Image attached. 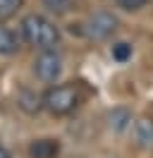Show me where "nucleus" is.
Instances as JSON below:
<instances>
[{"label":"nucleus","instance_id":"1","mask_svg":"<svg viewBox=\"0 0 153 158\" xmlns=\"http://www.w3.org/2000/svg\"><path fill=\"white\" fill-rule=\"evenodd\" d=\"M19 31H22L24 41L36 50H53L60 46V29L46 15H36V12L27 15L19 22Z\"/></svg>","mask_w":153,"mask_h":158},{"label":"nucleus","instance_id":"2","mask_svg":"<svg viewBox=\"0 0 153 158\" xmlns=\"http://www.w3.org/2000/svg\"><path fill=\"white\" fill-rule=\"evenodd\" d=\"M81 103V94L74 84H57L41 96V108H46L50 115H69Z\"/></svg>","mask_w":153,"mask_h":158},{"label":"nucleus","instance_id":"3","mask_svg":"<svg viewBox=\"0 0 153 158\" xmlns=\"http://www.w3.org/2000/svg\"><path fill=\"white\" fill-rule=\"evenodd\" d=\"M117 24H120V22H117V17H115L113 12L98 10L81 24V34H84L89 41H105L117 31Z\"/></svg>","mask_w":153,"mask_h":158},{"label":"nucleus","instance_id":"4","mask_svg":"<svg viewBox=\"0 0 153 158\" xmlns=\"http://www.w3.org/2000/svg\"><path fill=\"white\" fill-rule=\"evenodd\" d=\"M34 74L41 81H46V84H53V81L60 79V74H62V58H60L57 48L38 53L36 60H34Z\"/></svg>","mask_w":153,"mask_h":158},{"label":"nucleus","instance_id":"5","mask_svg":"<svg viewBox=\"0 0 153 158\" xmlns=\"http://www.w3.org/2000/svg\"><path fill=\"white\" fill-rule=\"evenodd\" d=\"M134 139H136V146L143 148V151L153 148V120L151 118H141L134 122Z\"/></svg>","mask_w":153,"mask_h":158},{"label":"nucleus","instance_id":"6","mask_svg":"<svg viewBox=\"0 0 153 158\" xmlns=\"http://www.w3.org/2000/svg\"><path fill=\"white\" fill-rule=\"evenodd\" d=\"M60 153V141L57 139H36L29 146L31 158H55Z\"/></svg>","mask_w":153,"mask_h":158},{"label":"nucleus","instance_id":"7","mask_svg":"<svg viewBox=\"0 0 153 158\" xmlns=\"http://www.w3.org/2000/svg\"><path fill=\"white\" fill-rule=\"evenodd\" d=\"M17 50H19V39H17V34L10 29V27H5V24L0 22V55L10 58V55H14Z\"/></svg>","mask_w":153,"mask_h":158},{"label":"nucleus","instance_id":"8","mask_svg":"<svg viewBox=\"0 0 153 158\" xmlns=\"http://www.w3.org/2000/svg\"><path fill=\"white\" fill-rule=\"evenodd\" d=\"M17 103H19V108H22V110H27V113H31V115L41 110V96L34 94V91H24V94L19 96Z\"/></svg>","mask_w":153,"mask_h":158},{"label":"nucleus","instance_id":"9","mask_svg":"<svg viewBox=\"0 0 153 158\" xmlns=\"http://www.w3.org/2000/svg\"><path fill=\"white\" fill-rule=\"evenodd\" d=\"M129 122H132V115L127 113V110L117 108L110 113V127L115 129V132H124V129L129 127Z\"/></svg>","mask_w":153,"mask_h":158},{"label":"nucleus","instance_id":"10","mask_svg":"<svg viewBox=\"0 0 153 158\" xmlns=\"http://www.w3.org/2000/svg\"><path fill=\"white\" fill-rule=\"evenodd\" d=\"M43 7L53 15H67L74 10V0H41Z\"/></svg>","mask_w":153,"mask_h":158},{"label":"nucleus","instance_id":"11","mask_svg":"<svg viewBox=\"0 0 153 158\" xmlns=\"http://www.w3.org/2000/svg\"><path fill=\"white\" fill-rule=\"evenodd\" d=\"M22 5H24V0H0V22L14 17Z\"/></svg>","mask_w":153,"mask_h":158},{"label":"nucleus","instance_id":"12","mask_svg":"<svg viewBox=\"0 0 153 158\" xmlns=\"http://www.w3.org/2000/svg\"><path fill=\"white\" fill-rule=\"evenodd\" d=\"M110 53H113V60L127 62V60L132 58V46H129V43H115L113 48H110Z\"/></svg>","mask_w":153,"mask_h":158},{"label":"nucleus","instance_id":"13","mask_svg":"<svg viewBox=\"0 0 153 158\" xmlns=\"http://www.w3.org/2000/svg\"><path fill=\"white\" fill-rule=\"evenodd\" d=\"M151 0H115V5L117 7H122V10L127 12H139L141 7H146Z\"/></svg>","mask_w":153,"mask_h":158},{"label":"nucleus","instance_id":"14","mask_svg":"<svg viewBox=\"0 0 153 158\" xmlns=\"http://www.w3.org/2000/svg\"><path fill=\"white\" fill-rule=\"evenodd\" d=\"M0 158H12V153H10L5 146H0Z\"/></svg>","mask_w":153,"mask_h":158}]
</instances>
